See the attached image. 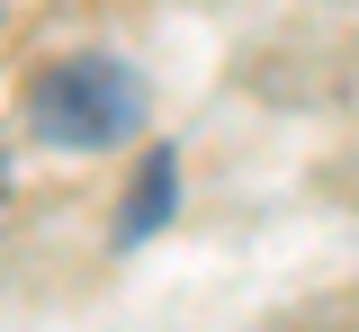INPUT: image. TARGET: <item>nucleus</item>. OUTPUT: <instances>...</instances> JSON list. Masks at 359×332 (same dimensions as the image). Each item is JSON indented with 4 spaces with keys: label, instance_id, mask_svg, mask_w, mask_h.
Returning <instances> with one entry per match:
<instances>
[{
    "label": "nucleus",
    "instance_id": "obj_1",
    "mask_svg": "<svg viewBox=\"0 0 359 332\" xmlns=\"http://www.w3.org/2000/svg\"><path fill=\"white\" fill-rule=\"evenodd\" d=\"M135 117H144L135 72L108 63V54H72V63L36 72V90H27V126L45 144H117Z\"/></svg>",
    "mask_w": 359,
    "mask_h": 332
},
{
    "label": "nucleus",
    "instance_id": "obj_2",
    "mask_svg": "<svg viewBox=\"0 0 359 332\" xmlns=\"http://www.w3.org/2000/svg\"><path fill=\"white\" fill-rule=\"evenodd\" d=\"M171 207V153H153V171H144V189H135V207H126V242L135 234H153V216Z\"/></svg>",
    "mask_w": 359,
    "mask_h": 332
}]
</instances>
